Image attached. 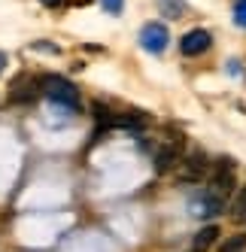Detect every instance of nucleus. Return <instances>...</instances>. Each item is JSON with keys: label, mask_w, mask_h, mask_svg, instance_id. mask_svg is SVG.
<instances>
[{"label": "nucleus", "mask_w": 246, "mask_h": 252, "mask_svg": "<svg viewBox=\"0 0 246 252\" xmlns=\"http://www.w3.org/2000/svg\"><path fill=\"white\" fill-rule=\"evenodd\" d=\"M40 85L52 103L67 106V110H79V88L61 76H40Z\"/></svg>", "instance_id": "obj_1"}, {"label": "nucleus", "mask_w": 246, "mask_h": 252, "mask_svg": "<svg viewBox=\"0 0 246 252\" xmlns=\"http://www.w3.org/2000/svg\"><path fill=\"white\" fill-rule=\"evenodd\" d=\"M237 164H234V158H219L213 161V170H210V191H213L216 197H225L228 191L234 189L237 183Z\"/></svg>", "instance_id": "obj_2"}, {"label": "nucleus", "mask_w": 246, "mask_h": 252, "mask_svg": "<svg viewBox=\"0 0 246 252\" xmlns=\"http://www.w3.org/2000/svg\"><path fill=\"white\" fill-rule=\"evenodd\" d=\"M177 161H183V137H167L152 155V167L155 173H167Z\"/></svg>", "instance_id": "obj_3"}, {"label": "nucleus", "mask_w": 246, "mask_h": 252, "mask_svg": "<svg viewBox=\"0 0 246 252\" xmlns=\"http://www.w3.org/2000/svg\"><path fill=\"white\" fill-rule=\"evenodd\" d=\"M210 170H213V164H210V158L195 149V152H188L183 158V167H180V179L183 183H201L204 176H210Z\"/></svg>", "instance_id": "obj_4"}, {"label": "nucleus", "mask_w": 246, "mask_h": 252, "mask_svg": "<svg viewBox=\"0 0 246 252\" xmlns=\"http://www.w3.org/2000/svg\"><path fill=\"white\" fill-rule=\"evenodd\" d=\"M170 43V33L161 22H146L143 31H140V46H143L146 52H152V55H161V52L167 49Z\"/></svg>", "instance_id": "obj_5"}, {"label": "nucleus", "mask_w": 246, "mask_h": 252, "mask_svg": "<svg viewBox=\"0 0 246 252\" xmlns=\"http://www.w3.org/2000/svg\"><path fill=\"white\" fill-rule=\"evenodd\" d=\"M213 46V37L204 31V28H195V31H188L185 37L180 40V52L188 58H195V55H204V52Z\"/></svg>", "instance_id": "obj_6"}, {"label": "nucleus", "mask_w": 246, "mask_h": 252, "mask_svg": "<svg viewBox=\"0 0 246 252\" xmlns=\"http://www.w3.org/2000/svg\"><path fill=\"white\" fill-rule=\"evenodd\" d=\"M191 213L195 216H216L222 213V197H216L213 191H201L191 197Z\"/></svg>", "instance_id": "obj_7"}, {"label": "nucleus", "mask_w": 246, "mask_h": 252, "mask_svg": "<svg viewBox=\"0 0 246 252\" xmlns=\"http://www.w3.org/2000/svg\"><path fill=\"white\" fill-rule=\"evenodd\" d=\"M37 85H40V79L19 76V82H15L12 92H9V103H31L33 97H37Z\"/></svg>", "instance_id": "obj_8"}, {"label": "nucleus", "mask_w": 246, "mask_h": 252, "mask_svg": "<svg viewBox=\"0 0 246 252\" xmlns=\"http://www.w3.org/2000/svg\"><path fill=\"white\" fill-rule=\"evenodd\" d=\"M216 240H219V228H216V225H204V228L195 234V240H191V246H195L198 252H207V249L213 246Z\"/></svg>", "instance_id": "obj_9"}, {"label": "nucleus", "mask_w": 246, "mask_h": 252, "mask_svg": "<svg viewBox=\"0 0 246 252\" xmlns=\"http://www.w3.org/2000/svg\"><path fill=\"white\" fill-rule=\"evenodd\" d=\"M231 219L234 222H246V186L234 194V201H231Z\"/></svg>", "instance_id": "obj_10"}, {"label": "nucleus", "mask_w": 246, "mask_h": 252, "mask_svg": "<svg viewBox=\"0 0 246 252\" xmlns=\"http://www.w3.org/2000/svg\"><path fill=\"white\" fill-rule=\"evenodd\" d=\"M158 6H161V12L167 15V19H183L185 0H158Z\"/></svg>", "instance_id": "obj_11"}, {"label": "nucleus", "mask_w": 246, "mask_h": 252, "mask_svg": "<svg viewBox=\"0 0 246 252\" xmlns=\"http://www.w3.org/2000/svg\"><path fill=\"white\" fill-rule=\"evenodd\" d=\"M219 252H246V234H234V237H228Z\"/></svg>", "instance_id": "obj_12"}, {"label": "nucleus", "mask_w": 246, "mask_h": 252, "mask_svg": "<svg viewBox=\"0 0 246 252\" xmlns=\"http://www.w3.org/2000/svg\"><path fill=\"white\" fill-rule=\"evenodd\" d=\"M234 22L240 28H246V0H237V3H234Z\"/></svg>", "instance_id": "obj_13"}, {"label": "nucleus", "mask_w": 246, "mask_h": 252, "mask_svg": "<svg viewBox=\"0 0 246 252\" xmlns=\"http://www.w3.org/2000/svg\"><path fill=\"white\" fill-rule=\"evenodd\" d=\"M103 3V9H107L110 15H119L122 9H125V0H100Z\"/></svg>", "instance_id": "obj_14"}, {"label": "nucleus", "mask_w": 246, "mask_h": 252, "mask_svg": "<svg viewBox=\"0 0 246 252\" xmlns=\"http://www.w3.org/2000/svg\"><path fill=\"white\" fill-rule=\"evenodd\" d=\"M31 49H43V52H58V46H49V43H33Z\"/></svg>", "instance_id": "obj_15"}, {"label": "nucleus", "mask_w": 246, "mask_h": 252, "mask_svg": "<svg viewBox=\"0 0 246 252\" xmlns=\"http://www.w3.org/2000/svg\"><path fill=\"white\" fill-rule=\"evenodd\" d=\"M46 6H58V3H64V0H43Z\"/></svg>", "instance_id": "obj_16"}, {"label": "nucleus", "mask_w": 246, "mask_h": 252, "mask_svg": "<svg viewBox=\"0 0 246 252\" xmlns=\"http://www.w3.org/2000/svg\"><path fill=\"white\" fill-rule=\"evenodd\" d=\"M3 64H6V58H3V55H0V70H3Z\"/></svg>", "instance_id": "obj_17"}]
</instances>
